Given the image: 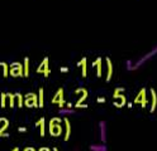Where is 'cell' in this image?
Wrapping results in <instances>:
<instances>
[{"mask_svg":"<svg viewBox=\"0 0 157 151\" xmlns=\"http://www.w3.org/2000/svg\"><path fill=\"white\" fill-rule=\"evenodd\" d=\"M38 103H39V108L44 106V89L42 87L38 89Z\"/></svg>","mask_w":157,"mask_h":151,"instance_id":"cell-21","label":"cell"},{"mask_svg":"<svg viewBox=\"0 0 157 151\" xmlns=\"http://www.w3.org/2000/svg\"><path fill=\"white\" fill-rule=\"evenodd\" d=\"M157 54V45H155L151 50H148L147 53H144L143 56H141L137 60H134V64H133V70L141 68L142 66H144L147 62H150V60Z\"/></svg>","mask_w":157,"mask_h":151,"instance_id":"cell-2","label":"cell"},{"mask_svg":"<svg viewBox=\"0 0 157 151\" xmlns=\"http://www.w3.org/2000/svg\"><path fill=\"white\" fill-rule=\"evenodd\" d=\"M51 102L55 103V105H58L60 108H63L66 106V101H65V97H63V88H58L57 89V92L52 97Z\"/></svg>","mask_w":157,"mask_h":151,"instance_id":"cell-7","label":"cell"},{"mask_svg":"<svg viewBox=\"0 0 157 151\" xmlns=\"http://www.w3.org/2000/svg\"><path fill=\"white\" fill-rule=\"evenodd\" d=\"M18 131H19V132H27V127L21 126V127H18Z\"/></svg>","mask_w":157,"mask_h":151,"instance_id":"cell-29","label":"cell"},{"mask_svg":"<svg viewBox=\"0 0 157 151\" xmlns=\"http://www.w3.org/2000/svg\"><path fill=\"white\" fill-rule=\"evenodd\" d=\"M2 137H9V134H8V132H4V134L2 135Z\"/></svg>","mask_w":157,"mask_h":151,"instance_id":"cell-34","label":"cell"},{"mask_svg":"<svg viewBox=\"0 0 157 151\" xmlns=\"http://www.w3.org/2000/svg\"><path fill=\"white\" fill-rule=\"evenodd\" d=\"M105 60H106V78H105V81L106 82H110V79L113 77V62L109 57H106Z\"/></svg>","mask_w":157,"mask_h":151,"instance_id":"cell-12","label":"cell"},{"mask_svg":"<svg viewBox=\"0 0 157 151\" xmlns=\"http://www.w3.org/2000/svg\"><path fill=\"white\" fill-rule=\"evenodd\" d=\"M23 62V70H24V77H29V72H31V63H29V58L25 57Z\"/></svg>","mask_w":157,"mask_h":151,"instance_id":"cell-20","label":"cell"},{"mask_svg":"<svg viewBox=\"0 0 157 151\" xmlns=\"http://www.w3.org/2000/svg\"><path fill=\"white\" fill-rule=\"evenodd\" d=\"M36 127H39V130H41L39 135H41V137H44V135H46V118L44 117L39 118L36 122Z\"/></svg>","mask_w":157,"mask_h":151,"instance_id":"cell-14","label":"cell"},{"mask_svg":"<svg viewBox=\"0 0 157 151\" xmlns=\"http://www.w3.org/2000/svg\"><path fill=\"white\" fill-rule=\"evenodd\" d=\"M91 151H108V147L105 144H93L90 145Z\"/></svg>","mask_w":157,"mask_h":151,"instance_id":"cell-23","label":"cell"},{"mask_svg":"<svg viewBox=\"0 0 157 151\" xmlns=\"http://www.w3.org/2000/svg\"><path fill=\"white\" fill-rule=\"evenodd\" d=\"M77 67H81V76L85 78L86 76H87V59H86V57H84V58H81V60L78 62L77 64H76Z\"/></svg>","mask_w":157,"mask_h":151,"instance_id":"cell-15","label":"cell"},{"mask_svg":"<svg viewBox=\"0 0 157 151\" xmlns=\"http://www.w3.org/2000/svg\"><path fill=\"white\" fill-rule=\"evenodd\" d=\"M66 107H68V108H71V107H72V103H70V102H67V103H66Z\"/></svg>","mask_w":157,"mask_h":151,"instance_id":"cell-33","label":"cell"},{"mask_svg":"<svg viewBox=\"0 0 157 151\" xmlns=\"http://www.w3.org/2000/svg\"><path fill=\"white\" fill-rule=\"evenodd\" d=\"M93 66L96 67V76L100 78L103 76V58L101 57H98L94 60V62H93Z\"/></svg>","mask_w":157,"mask_h":151,"instance_id":"cell-13","label":"cell"},{"mask_svg":"<svg viewBox=\"0 0 157 151\" xmlns=\"http://www.w3.org/2000/svg\"><path fill=\"white\" fill-rule=\"evenodd\" d=\"M23 151H36V149H34V147H31V146H28V147H25Z\"/></svg>","mask_w":157,"mask_h":151,"instance_id":"cell-32","label":"cell"},{"mask_svg":"<svg viewBox=\"0 0 157 151\" xmlns=\"http://www.w3.org/2000/svg\"><path fill=\"white\" fill-rule=\"evenodd\" d=\"M113 98H114L113 105H114L115 107H118V108H121V107L125 106V103H127V98H125V96H124L123 93L117 95V96H115V97H113Z\"/></svg>","mask_w":157,"mask_h":151,"instance_id":"cell-11","label":"cell"},{"mask_svg":"<svg viewBox=\"0 0 157 151\" xmlns=\"http://www.w3.org/2000/svg\"><path fill=\"white\" fill-rule=\"evenodd\" d=\"M124 87H117L115 89H114V93H113V97H115L117 95H121V93H123L124 92Z\"/></svg>","mask_w":157,"mask_h":151,"instance_id":"cell-27","label":"cell"},{"mask_svg":"<svg viewBox=\"0 0 157 151\" xmlns=\"http://www.w3.org/2000/svg\"><path fill=\"white\" fill-rule=\"evenodd\" d=\"M36 72H37V73H42V74L44 76V78H47L48 76H50V74H51V69H50V58H48V57H44V58L42 59L41 64L38 66V68H37Z\"/></svg>","mask_w":157,"mask_h":151,"instance_id":"cell-6","label":"cell"},{"mask_svg":"<svg viewBox=\"0 0 157 151\" xmlns=\"http://www.w3.org/2000/svg\"><path fill=\"white\" fill-rule=\"evenodd\" d=\"M134 103H140L142 108H146L147 107V103H148V101H147V89L146 88H141V91L138 92V95L136 96Z\"/></svg>","mask_w":157,"mask_h":151,"instance_id":"cell-8","label":"cell"},{"mask_svg":"<svg viewBox=\"0 0 157 151\" xmlns=\"http://www.w3.org/2000/svg\"><path fill=\"white\" fill-rule=\"evenodd\" d=\"M12 151H21V149H19V147H14Z\"/></svg>","mask_w":157,"mask_h":151,"instance_id":"cell-35","label":"cell"},{"mask_svg":"<svg viewBox=\"0 0 157 151\" xmlns=\"http://www.w3.org/2000/svg\"><path fill=\"white\" fill-rule=\"evenodd\" d=\"M0 74L5 78L9 76V64L6 62H0Z\"/></svg>","mask_w":157,"mask_h":151,"instance_id":"cell-19","label":"cell"},{"mask_svg":"<svg viewBox=\"0 0 157 151\" xmlns=\"http://www.w3.org/2000/svg\"><path fill=\"white\" fill-rule=\"evenodd\" d=\"M105 101H106V99H105L104 97H98V98H96V102H99V103H104Z\"/></svg>","mask_w":157,"mask_h":151,"instance_id":"cell-28","label":"cell"},{"mask_svg":"<svg viewBox=\"0 0 157 151\" xmlns=\"http://www.w3.org/2000/svg\"><path fill=\"white\" fill-rule=\"evenodd\" d=\"M133 64H134V60L133 59L125 60V68H127V70H133Z\"/></svg>","mask_w":157,"mask_h":151,"instance_id":"cell-26","label":"cell"},{"mask_svg":"<svg viewBox=\"0 0 157 151\" xmlns=\"http://www.w3.org/2000/svg\"><path fill=\"white\" fill-rule=\"evenodd\" d=\"M14 99H15V106L18 108H22L24 106V96L22 93H14Z\"/></svg>","mask_w":157,"mask_h":151,"instance_id":"cell-18","label":"cell"},{"mask_svg":"<svg viewBox=\"0 0 157 151\" xmlns=\"http://www.w3.org/2000/svg\"><path fill=\"white\" fill-rule=\"evenodd\" d=\"M9 76L14 78L18 77H24V70H23V64L19 62H13L9 66Z\"/></svg>","mask_w":157,"mask_h":151,"instance_id":"cell-3","label":"cell"},{"mask_svg":"<svg viewBox=\"0 0 157 151\" xmlns=\"http://www.w3.org/2000/svg\"><path fill=\"white\" fill-rule=\"evenodd\" d=\"M0 124H2V127H0V137H2V135L8 130L10 122H9V120L6 117H0Z\"/></svg>","mask_w":157,"mask_h":151,"instance_id":"cell-17","label":"cell"},{"mask_svg":"<svg viewBox=\"0 0 157 151\" xmlns=\"http://www.w3.org/2000/svg\"><path fill=\"white\" fill-rule=\"evenodd\" d=\"M52 151H60V150H58L57 147H53V149H52Z\"/></svg>","mask_w":157,"mask_h":151,"instance_id":"cell-37","label":"cell"},{"mask_svg":"<svg viewBox=\"0 0 157 151\" xmlns=\"http://www.w3.org/2000/svg\"><path fill=\"white\" fill-rule=\"evenodd\" d=\"M151 91V107H150V112H155V110L157 107V93L153 88L150 89Z\"/></svg>","mask_w":157,"mask_h":151,"instance_id":"cell-16","label":"cell"},{"mask_svg":"<svg viewBox=\"0 0 157 151\" xmlns=\"http://www.w3.org/2000/svg\"><path fill=\"white\" fill-rule=\"evenodd\" d=\"M60 70H61L62 73H67V72H68V68H67V67H61Z\"/></svg>","mask_w":157,"mask_h":151,"instance_id":"cell-30","label":"cell"},{"mask_svg":"<svg viewBox=\"0 0 157 151\" xmlns=\"http://www.w3.org/2000/svg\"><path fill=\"white\" fill-rule=\"evenodd\" d=\"M127 106H128V107H129V108H131V107H132V106H133V105H132V103H131V102H128V103H127Z\"/></svg>","mask_w":157,"mask_h":151,"instance_id":"cell-36","label":"cell"},{"mask_svg":"<svg viewBox=\"0 0 157 151\" xmlns=\"http://www.w3.org/2000/svg\"><path fill=\"white\" fill-rule=\"evenodd\" d=\"M8 95V106L10 108L15 107V99H14V93H6Z\"/></svg>","mask_w":157,"mask_h":151,"instance_id":"cell-25","label":"cell"},{"mask_svg":"<svg viewBox=\"0 0 157 151\" xmlns=\"http://www.w3.org/2000/svg\"><path fill=\"white\" fill-rule=\"evenodd\" d=\"M38 151H52V150H51L50 147H44V146H43V147H41V149H39Z\"/></svg>","mask_w":157,"mask_h":151,"instance_id":"cell-31","label":"cell"},{"mask_svg":"<svg viewBox=\"0 0 157 151\" xmlns=\"http://www.w3.org/2000/svg\"><path fill=\"white\" fill-rule=\"evenodd\" d=\"M63 125H65V136H63V140L67 141L68 138L71 137V132H72V126H71V122L68 117H63Z\"/></svg>","mask_w":157,"mask_h":151,"instance_id":"cell-10","label":"cell"},{"mask_svg":"<svg viewBox=\"0 0 157 151\" xmlns=\"http://www.w3.org/2000/svg\"><path fill=\"white\" fill-rule=\"evenodd\" d=\"M62 121H63V118H61V117H52L50 120V127H48V131H50L51 136L58 137L63 132V128L61 126Z\"/></svg>","mask_w":157,"mask_h":151,"instance_id":"cell-1","label":"cell"},{"mask_svg":"<svg viewBox=\"0 0 157 151\" xmlns=\"http://www.w3.org/2000/svg\"><path fill=\"white\" fill-rule=\"evenodd\" d=\"M0 106H2V108H5L8 106V95L6 93H0Z\"/></svg>","mask_w":157,"mask_h":151,"instance_id":"cell-24","label":"cell"},{"mask_svg":"<svg viewBox=\"0 0 157 151\" xmlns=\"http://www.w3.org/2000/svg\"><path fill=\"white\" fill-rule=\"evenodd\" d=\"M99 137L101 144L106 142V138H108V125H106V121H100L99 122Z\"/></svg>","mask_w":157,"mask_h":151,"instance_id":"cell-9","label":"cell"},{"mask_svg":"<svg viewBox=\"0 0 157 151\" xmlns=\"http://www.w3.org/2000/svg\"><path fill=\"white\" fill-rule=\"evenodd\" d=\"M24 106L29 107V108H33V107H39L38 103V93L34 92H29L24 96Z\"/></svg>","mask_w":157,"mask_h":151,"instance_id":"cell-5","label":"cell"},{"mask_svg":"<svg viewBox=\"0 0 157 151\" xmlns=\"http://www.w3.org/2000/svg\"><path fill=\"white\" fill-rule=\"evenodd\" d=\"M58 113H60L61 116H63V117H67V116H70V115H74V113H75V111H74L72 108L63 107V108H60V110H58Z\"/></svg>","mask_w":157,"mask_h":151,"instance_id":"cell-22","label":"cell"},{"mask_svg":"<svg viewBox=\"0 0 157 151\" xmlns=\"http://www.w3.org/2000/svg\"><path fill=\"white\" fill-rule=\"evenodd\" d=\"M75 93L76 95H81L78 101L75 103V107L76 108H87V105H85V99L87 98V89L84 88V87H80V88H76L75 89Z\"/></svg>","mask_w":157,"mask_h":151,"instance_id":"cell-4","label":"cell"}]
</instances>
